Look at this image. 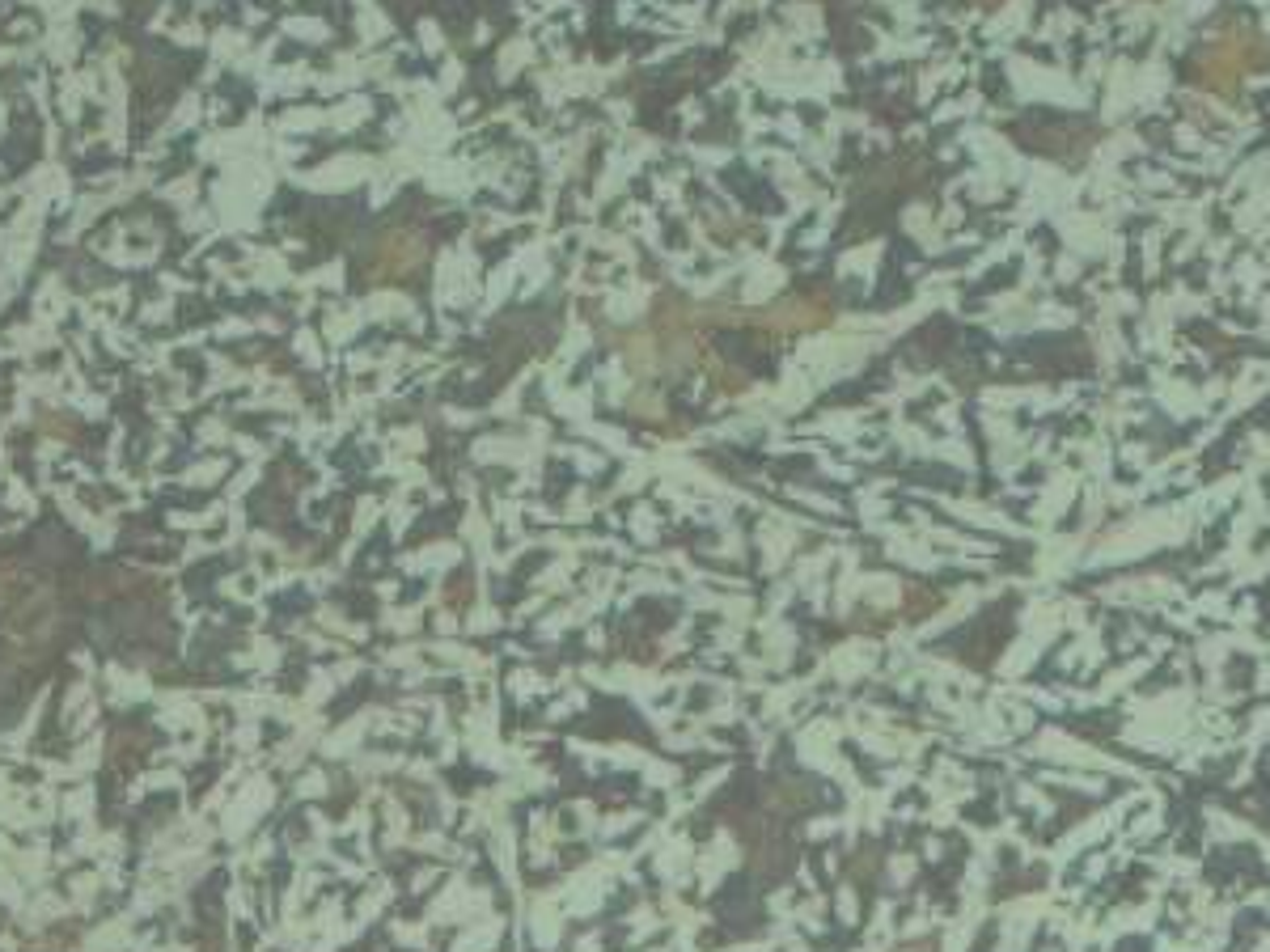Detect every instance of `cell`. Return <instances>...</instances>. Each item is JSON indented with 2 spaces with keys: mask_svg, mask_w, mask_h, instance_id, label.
Segmentation results:
<instances>
[{
  "mask_svg": "<svg viewBox=\"0 0 1270 952\" xmlns=\"http://www.w3.org/2000/svg\"><path fill=\"white\" fill-rule=\"evenodd\" d=\"M1270 68V43L1246 22L1220 25L1207 43L1190 51L1186 64V81L1215 98H1237L1241 81L1249 72H1266Z\"/></svg>",
  "mask_w": 1270,
  "mask_h": 952,
  "instance_id": "1",
  "label": "cell"
}]
</instances>
